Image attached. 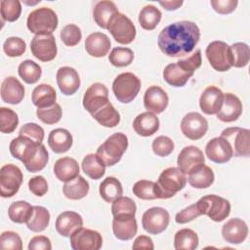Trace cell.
Segmentation results:
<instances>
[{
  "mask_svg": "<svg viewBox=\"0 0 250 250\" xmlns=\"http://www.w3.org/2000/svg\"><path fill=\"white\" fill-rule=\"evenodd\" d=\"M199 39L200 29L197 24L189 21H181L164 27L158 35L157 44L164 55L178 58L189 54Z\"/></svg>",
  "mask_w": 250,
  "mask_h": 250,
  "instance_id": "6da1fadb",
  "label": "cell"
},
{
  "mask_svg": "<svg viewBox=\"0 0 250 250\" xmlns=\"http://www.w3.org/2000/svg\"><path fill=\"white\" fill-rule=\"evenodd\" d=\"M128 147V138L122 132L110 135L97 149V155L105 166H113L120 161Z\"/></svg>",
  "mask_w": 250,
  "mask_h": 250,
  "instance_id": "7a4b0ae2",
  "label": "cell"
},
{
  "mask_svg": "<svg viewBox=\"0 0 250 250\" xmlns=\"http://www.w3.org/2000/svg\"><path fill=\"white\" fill-rule=\"evenodd\" d=\"M187 184L186 174L178 167H169L161 172L156 182L159 199L173 197Z\"/></svg>",
  "mask_w": 250,
  "mask_h": 250,
  "instance_id": "3957f363",
  "label": "cell"
},
{
  "mask_svg": "<svg viewBox=\"0 0 250 250\" xmlns=\"http://www.w3.org/2000/svg\"><path fill=\"white\" fill-rule=\"evenodd\" d=\"M58 16L54 10L48 7H41L29 13L26 21L27 28L31 33L52 34L58 27Z\"/></svg>",
  "mask_w": 250,
  "mask_h": 250,
  "instance_id": "277c9868",
  "label": "cell"
},
{
  "mask_svg": "<svg viewBox=\"0 0 250 250\" xmlns=\"http://www.w3.org/2000/svg\"><path fill=\"white\" fill-rule=\"evenodd\" d=\"M141 80L132 72H123L115 77L112 83V92L118 102L131 103L139 94Z\"/></svg>",
  "mask_w": 250,
  "mask_h": 250,
  "instance_id": "5b68a950",
  "label": "cell"
},
{
  "mask_svg": "<svg viewBox=\"0 0 250 250\" xmlns=\"http://www.w3.org/2000/svg\"><path fill=\"white\" fill-rule=\"evenodd\" d=\"M196 204L201 215H207L214 222L224 221L230 213L229 201L216 194L205 195Z\"/></svg>",
  "mask_w": 250,
  "mask_h": 250,
  "instance_id": "8992f818",
  "label": "cell"
},
{
  "mask_svg": "<svg viewBox=\"0 0 250 250\" xmlns=\"http://www.w3.org/2000/svg\"><path fill=\"white\" fill-rule=\"evenodd\" d=\"M205 54L210 65L217 71L224 72L232 67L230 47L224 41L215 40L208 44Z\"/></svg>",
  "mask_w": 250,
  "mask_h": 250,
  "instance_id": "52a82bcc",
  "label": "cell"
},
{
  "mask_svg": "<svg viewBox=\"0 0 250 250\" xmlns=\"http://www.w3.org/2000/svg\"><path fill=\"white\" fill-rule=\"evenodd\" d=\"M22 173L14 164H6L0 169V195L4 198L14 196L22 184Z\"/></svg>",
  "mask_w": 250,
  "mask_h": 250,
  "instance_id": "ba28073f",
  "label": "cell"
},
{
  "mask_svg": "<svg viewBox=\"0 0 250 250\" xmlns=\"http://www.w3.org/2000/svg\"><path fill=\"white\" fill-rule=\"evenodd\" d=\"M170 222L168 211L162 207H151L147 209L142 217V226L149 234H159L163 232Z\"/></svg>",
  "mask_w": 250,
  "mask_h": 250,
  "instance_id": "9c48e42d",
  "label": "cell"
},
{
  "mask_svg": "<svg viewBox=\"0 0 250 250\" xmlns=\"http://www.w3.org/2000/svg\"><path fill=\"white\" fill-rule=\"evenodd\" d=\"M107 30L113 39L120 44H130L136 37V26L124 14H118L109 23Z\"/></svg>",
  "mask_w": 250,
  "mask_h": 250,
  "instance_id": "30bf717a",
  "label": "cell"
},
{
  "mask_svg": "<svg viewBox=\"0 0 250 250\" xmlns=\"http://www.w3.org/2000/svg\"><path fill=\"white\" fill-rule=\"evenodd\" d=\"M69 238L73 250H99L103 245V237L99 231L83 227L76 229Z\"/></svg>",
  "mask_w": 250,
  "mask_h": 250,
  "instance_id": "8fae6325",
  "label": "cell"
},
{
  "mask_svg": "<svg viewBox=\"0 0 250 250\" xmlns=\"http://www.w3.org/2000/svg\"><path fill=\"white\" fill-rule=\"evenodd\" d=\"M222 137L226 138L236 156L248 157L250 154V131L240 127H229L223 130Z\"/></svg>",
  "mask_w": 250,
  "mask_h": 250,
  "instance_id": "7c38bea8",
  "label": "cell"
},
{
  "mask_svg": "<svg viewBox=\"0 0 250 250\" xmlns=\"http://www.w3.org/2000/svg\"><path fill=\"white\" fill-rule=\"evenodd\" d=\"M32 55L41 62L53 61L57 56V45L53 34H36L30 42Z\"/></svg>",
  "mask_w": 250,
  "mask_h": 250,
  "instance_id": "4fadbf2b",
  "label": "cell"
},
{
  "mask_svg": "<svg viewBox=\"0 0 250 250\" xmlns=\"http://www.w3.org/2000/svg\"><path fill=\"white\" fill-rule=\"evenodd\" d=\"M208 130V122L198 112L187 113L181 121V131L185 137L196 141L201 139Z\"/></svg>",
  "mask_w": 250,
  "mask_h": 250,
  "instance_id": "5bb4252c",
  "label": "cell"
},
{
  "mask_svg": "<svg viewBox=\"0 0 250 250\" xmlns=\"http://www.w3.org/2000/svg\"><path fill=\"white\" fill-rule=\"evenodd\" d=\"M107 103H109L108 90L102 83L92 84L84 93L83 106L90 114H93Z\"/></svg>",
  "mask_w": 250,
  "mask_h": 250,
  "instance_id": "9a60e30c",
  "label": "cell"
},
{
  "mask_svg": "<svg viewBox=\"0 0 250 250\" xmlns=\"http://www.w3.org/2000/svg\"><path fill=\"white\" fill-rule=\"evenodd\" d=\"M205 153L211 161L218 164L226 163L233 156V150L229 142L222 136L213 138L207 143Z\"/></svg>",
  "mask_w": 250,
  "mask_h": 250,
  "instance_id": "2e32d148",
  "label": "cell"
},
{
  "mask_svg": "<svg viewBox=\"0 0 250 250\" xmlns=\"http://www.w3.org/2000/svg\"><path fill=\"white\" fill-rule=\"evenodd\" d=\"M38 145L27 137L19 136L12 140L9 148L13 157L21 160L25 165L37 152Z\"/></svg>",
  "mask_w": 250,
  "mask_h": 250,
  "instance_id": "e0dca14e",
  "label": "cell"
},
{
  "mask_svg": "<svg viewBox=\"0 0 250 250\" xmlns=\"http://www.w3.org/2000/svg\"><path fill=\"white\" fill-rule=\"evenodd\" d=\"M204 163L205 158L202 150L194 146H185L177 158L178 168L182 170L186 175Z\"/></svg>",
  "mask_w": 250,
  "mask_h": 250,
  "instance_id": "ac0fdd59",
  "label": "cell"
},
{
  "mask_svg": "<svg viewBox=\"0 0 250 250\" xmlns=\"http://www.w3.org/2000/svg\"><path fill=\"white\" fill-rule=\"evenodd\" d=\"M248 226L239 218H232L227 221L222 228L223 238L230 244H240L248 236Z\"/></svg>",
  "mask_w": 250,
  "mask_h": 250,
  "instance_id": "d6986e66",
  "label": "cell"
},
{
  "mask_svg": "<svg viewBox=\"0 0 250 250\" xmlns=\"http://www.w3.org/2000/svg\"><path fill=\"white\" fill-rule=\"evenodd\" d=\"M169 103L167 93L159 86L152 85L148 87L144 95V105L147 111L155 114L163 112Z\"/></svg>",
  "mask_w": 250,
  "mask_h": 250,
  "instance_id": "ffe728a7",
  "label": "cell"
},
{
  "mask_svg": "<svg viewBox=\"0 0 250 250\" xmlns=\"http://www.w3.org/2000/svg\"><path fill=\"white\" fill-rule=\"evenodd\" d=\"M57 84L60 91L65 96H71L80 87V77L78 72L70 66H62L56 74Z\"/></svg>",
  "mask_w": 250,
  "mask_h": 250,
  "instance_id": "44dd1931",
  "label": "cell"
},
{
  "mask_svg": "<svg viewBox=\"0 0 250 250\" xmlns=\"http://www.w3.org/2000/svg\"><path fill=\"white\" fill-rule=\"evenodd\" d=\"M112 230L114 236L120 240L132 239L138 230L135 215H117L113 216Z\"/></svg>",
  "mask_w": 250,
  "mask_h": 250,
  "instance_id": "7402d4cb",
  "label": "cell"
},
{
  "mask_svg": "<svg viewBox=\"0 0 250 250\" xmlns=\"http://www.w3.org/2000/svg\"><path fill=\"white\" fill-rule=\"evenodd\" d=\"M242 108V103L237 96L226 93L224 94L222 106L217 112V118L226 123L233 122L241 115Z\"/></svg>",
  "mask_w": 250,
  "mask_h": 250,
  "instance_id": "603a6c76",
  "label": "cell"
},
{
  "mask_svg": "<svg viewBox=\"0 0 250 250\" xmlns=\"http://www.w3.org/2000/svg\"><path fill=\"white\" fill-rule=\"evenodd\" d=\"M224 99V93L216 86H208L199 99L200 109L205 114H217L220 110Z\"/></svg>",
  "mask_w": 250,
  "mask_h": 250,
  "instance_id": "cb8c5ba5",
  "label": "cell"
},
{
  "mask_svg": "<svg viewBox=\"0 0 250 250\" xmlns=\"http://www.w3.org/2000/svg\"><path fill=\"white\" fill-rule=\"evenodd\" d=\"M24 98V87L14 76L6 77L1 84V99L11 104H20Z\"/></svg>",
  "mask_w": 250,
  "mask_h": 250,
  "instance_id": "d4e9b609",
  "label": "cell"
},
{
  "mask_svg": "<svg viewBox=\"0 0 250 250\" xmlns=\"http://www.w3.org/2000/svg\"><path fill=\"white\" fill-rule=\"evenodd\" d=\"M83 226L82 217L74 211H64L56 220V229L63 237H69Z\"/></svg>",
  "mask_w": 250,
  "mask_h": 250,
  "instance_id": "484cf974",
  "label": "cell"
},
{
  "mask_svg": "<svg viewBox=\"0 0 250 250\" xmlns=\"http://www.w3.org/2000/svg\"><path fill=\"white\" fill-rule=\"evenodd\" d=\"M110 45L108 36L103 32H93L85 39L86 52L95 58H102L107 55Z\"/></svg>",
  "mask_w": 250,
  "mask_h": 250,
  "instance_id": "4316f807",
  "label": "cell"
},
{
  "mask_svg": "<svg viewBox=\"0 0 250 250\" xmlns=\"http://www.w3.org/2000/svg\"><path fill=\"white\" fill-rule=\"evenodd\" d=\"M119 14L118 9L114 2L109 0H103L98 2L93 9V17L96 23L104 28L107 29L111 21Z\"/></svg>",
  "mask_w": 250,
  "mask_h": 250,
  "instance_id": "83f0119b",
  "label": "cell"
},
{
  "mask_svg": "<svg viewBox=\"0 0 250 250\" xmlns=\"http://www.w3.org/2000/svg\"><path fill=\"white\" fill-rule=\"evenodd\" d=\"M135 132L143 137H149L159 129V119L155 113L146 111L137 115L133 121Z\"/></svg>",
  "mask_w": 250,
  "mask_h": 250,
  "instance_id": "f1b7e54d",
  "label": "cell"
},
{
  "mask_svg": "<svg viewBox=\"0 0 250 250\" xmlns=\"http://www.w3.org/2000/svg\"><path fill=\"white\" fill-rule=\"evenodd\" d=\"M73 143L70 132L63 128H57L50 132L48 136V145L56 153H63L69 150Z\"/></svg>",
  "mask_w": 250,
  "mask_h": 250,
  "instance_id": "f546056e",
  "label": "cell"
},
{
  "mask_svg": "<svg viewBox=\"0 0 250 250\" xmlns=\"http://www.w3.org/2000/svg\"><path fill=\"white\" fill-rule=\"evenodd\" d=\"M79 165L74 158L64 156L58 159L54 165V174L62 182H67L79 175Z\"/></svg>",
  "mask_w": 250,
  "mask_h": 250,
  "instance_id": "4dcf8cb0",
  "label": "cell"
},
{
  "mask_svg": "<svg viewBox=\"0 0 250 250\" xmlns=\"http://www.w3.org/2000/svg\"><path fill=\"white\" fill-rule=\"evenodd\" d=\"M188 175V176L187 178V181L188 182V184L192 188L199 189L209 188L214 183L215 180L213 170L205 164H202L194 168Z\"/></svg>",
  "mask_w": 250,
  "mask_h": 250,
  "instance_id": "1f68e13d",
  "label": "cell"
},
{
  "mask_svg": "<svg viewBox=\"0 0 250 250\" xmlns=\"http://www.w3.org/2000/svg\"><path fill=\"white\" fill-rule=\"evenodd\" d=\"M194 72H190L183 68L178 62L169 63L163 70V79L173 87H183L193 76Z\"/></svg>",
  "mask_w": 250,
  "mask_h": 250,
  "instance_id": "d6a6232c",
  "label": "cell"
},
{
  "mask_svg": "<svg viewBox=\"0 0 250 250\" xmlns=\"http://www.w3.org/2000/svg\"><path fill=\"white\" fill-rule=\"evenodd\" d=\"M57 94L55 89L49 84H39L36 86L31 95V101L37 108L49 107L56 104Z\"/></svg>",
  "mask_w": 250,
  "mask_h": 250,
  "instance_id": "836d02e7",
  "label": "cell"
},
{
  "mask_svg": "<svg viewBox=\"0 0 250 250\" xmlns=\"http://www.w3.org/2000/svg\"><path fill=\"white\" fill-rule=\"evenodd\" d=\"M90 189L89 183L81 176L67 181L62 187V192L64 196L71 200H79L84 198Z\"/></svg>",
  "mask_w": 250,
  "mask_h": 250,
  "instance_id": "e575fe53",
  "label": "cell"
},
{
  "mask_svg": "<svg viewBox=\"0 0 250 250\" xmlns=\"http://www.w3.org/2000/svg\"><path fill=\"white\" fill-rule=\"evenodd\" d=\"M101 197L107 203H112L115 199L122 196L123 188L121 183L114 177H106L99 188Z\"/></svg>",
  "mask_w": 250,
  "mask_h": 250,
  "instance_id": "d590c367",
  "label": "cell"
},
{
  "mask_svg": "<svg viewBox=\"0 0 250 250\" xmlns=\"http://www.w3.org/2000/svg\"><path fill=\"white\" fill-rule=\"evenodd\" d=\"M81 165L83 172L93 180L101 179L105 173V164L97 155V153L87 154L83 158Z\"/></svg>",
  "mask_w": 250,
  "mask_h": 250,
  "instance_id": "8d00e7d4",
  "label": "cell"
},
{
  "mask_svg": "<svg viewBox=\"0 0 250 250\" xmlns=\"http://www.w3.org/2000/svg\"><path fill=\"white\" fill-rule=\"evenodd\" d=\"M91 115L99 124L107 128H113L120 122V114L110 102Z\"/></svg>",
  "mask_w": 250,
  "mask_h": 250,
  "instance_id": "74e56055",
  "label": "cell"
},
{
  "mask_svg": "<svg viewBox=\"0 0 250 250\" xmlns=\"http://www.w3.org/2000/svg\"><path fill=\"white\" fill-rule=\"evenodd\" d=\"M33 212V206L27 201L19 200L11 203L8 208L9 219L17 224L26 223Z\"/></svg>",
  "mask_w": 250,
  "mask_h": 250,
  "instance_id": "f35d334b",
  "label": "cell"
},
{
  "mask_svg": "<svg viewBox=\"0 0 250 250\" xmlns=\"http://www.w3.org/2000/svg\"><path fill=\"white\" fill-rule=\"evenodd\" d=\"M50 223V213L43 206H33V212L25 223L28 229L33 232H41L47 229Z\"/></svg>",
  "mask_w": 250,
  "mask_h": 250,
  "instance_id": "ab89813d",
  "label": "cell"
},
{
  "mask_svg": "<svg viewBox=\"0 0 250 250\" xmlns=\"http://www.w3.org/2000/svg\"><path fill=\"white\" fill-rule=\"evenodd\" d=\"M199 243L197 233L190 229H182L175 233L174 248L176 250H194Z\"/></svg>",
  "mask_w": 250,
  "mask_h": 250,
  "instance_id": "60d3db41",
  "label": "cell"
},
{
  "mask_svg": "<svg viewBox=\"0 0 250 250\" xmlns=\"http://www.w3.org/2000/svg\"><path fill=\"white\" fill-rule=\"evenodd\" d=\"M162 14L158 8L153 5H146L140 11L139 22L146 30H153L161 21Z\"/></svg>",
  "mask_w": 250,
  "mask_h": 250,
  "instance_id": "b9f144b4",
  "label": "cell"
},
{
  "mask_svg": "<svg viewBox=\"0 0 250 250\" xmlns=\"http://www.w3.org/2000/svg\"><path fill=\"white\" fill-rule=\"evenodd\" d=\"M18 72L21 78L25 83L34 84L40 79L42 74V69L37 62L31 60H25L20 63L18 67Z\"/></svg>",
  "mask_w": 250,
  "mask_h": 250,
  "instance_id": "7bdbcfd3",
  "label": "cell"
},
{
  "mask_svg": "<svg viewBox=\"0 0 250 250\" xmlns=\"http://www.w3.org/2000/svg\"><path fill=\"white\" fill-rule=\"evenodd\" d=\"M133 193L141 199L152 200L159 199L156 183L148 180H141L134 184L132 188Z\"/></svg>",
  "mask_w": 250,
  "mask_h": 250,
  "instance_id": "ee69618b",
  "label": "cell"
},
{
  "mask_svg": "<svg viewBox=\"0 0 250 250\" xmlns=\"http://www.w3.org/2000/svg\"><path fill=\"white\" fill-rule=\"evenodd\" d=\"M229 47L231 52L232 66L238 68L246 66L250 60L249 46L244 42H236Z\"/></svg>",
  "mask_w": 250,
  "mask_h": 250,
  "instance_id": "f6af8a7d",
  "label": "cell"
},
{
  "mask_svg": "<svg viewBox=\"0 0 250 250\" xmlns=\"http://www.w3.org/2000/svg\"><path fill=\"white\" fill-rule=\"evenodd\" d=\"M134 60V52L127 47H115L111 50L108 61L116 67H124L129 64Z\"/></svg>",
  "mask_w": 250,
  "mask_h": 250,
  "instance_id": "bcb514c9",
  "label": "cell"
},
{
  "mask_svg": "<svg viewBox=\"0 0 250 250\" xmlns=\"http://www.w3.org/2000/svg\"><path fill=\"white\" fill-rule=\"evenodd\" d=\"M2 21H16L21 13V5L19 0H2L0 2Z\"/></svg>",
  "mask_w": 250,
  "mask_h": 250,
  "instance_id": "7dc6e473",
  "label": "cell"
},
{
  "mask_svg": "<svg viewBox=\"0 0 250 250\" xmlns=\"http://www.w3.org/2000/svg\"><path fill=\"white\" fill-rule=\"evenodd\" d=\"M19 124L18 114L11 108L0 107V131L4 134L14 132Z\"/></svg>",
  "mask_w": 250,
  "mask_h": 250,
  "instance_id": "c3c4849f",
  "label": "cell"
},
{
  "mask_svg": "<svg viewBox=\"0 0 250 250\" xmlns=\"http://www.w3.org/2000/svg\"><path fill=\"white\" fill-rule=\"evenodd\" d=\"M48 160H49V153L47 151L46 146L43 144H39L37 152L32 157V159L29 162H27L24 166L27 171L31 173H36L45 168V166L48 163Z\"/></svg>",
  "mask_w": 250,
  "mask_h": 250,
  "instance_id": "681fc988",
  "label": "cell"
},
{
  "mask_svg": "<svg viewBox=\"0 0 250 250\" xmlns=\"http://www.w3.org/2000/svg\"><path fill=\"white\" fill-rule=\"evenodd\" d=\"M36 115L39 120L43 123L52 125L58 123L62 115V109L59 104H55L49 107L45 108H37Z\"/></svg>",
  "mask_w": 250,
  "mask_h": 250,
  "instance_id": "f907efd6",
  "label": "cell"
},
{
  "mask_svg": "<svg viewBox=\"0 0 250 250\" xmlns=\"http://www.w3.org/2000/svg\"><path fill=\"white\" fill-rule=\"evenodd\" d=\"M137 206L135 201L127 196H120L112 202L111 213L112 216L117 215H135Z\"/></svg>",
  "mask_w": 250,
  "mask_h": 250,
  "instance_id": "816d5d0a",
  "label": "cell"
},
{
  "mask_svg": "<svg viewBox=\"0 0 250 250\" xmlns=\"http://www.w3.org/2000/svg\"><path fill=\"white\" fill-rule=\"evenodd\" d=\"M25 49L26 44L23 41V39L16 36L7 38L3 44L4 53L11 58L21 57L25 52Z\"/></svg>",
  "mask_w": 250,
  "mask_h": 250,
  "instance_id": "f5cc1de1",
  "label": "cell"
},
{
  "mask_svg": "<svg viewBox=\"0 0 250 250\" xmlns=\"http://www.w3.org/2000/svg\"><path fill=\"white\" fill-rule=\"evenodd\" d=\"M60 35L62 43L68 47L76 46L82 38L81 29L76 24L72 23L63 26V28L61 30Z\"/></svg>",
  "mask_w": 250,
  "mask_h": 250,
  "instance_id": "db71d44e",
  "label": "cell"
},
{
  "mask_svg": "<svg viewBox=\"0 0 250 250\" xmlns=\"http://www.w3.org/2000/svg\"><path fill=\"white\" fill-rule=\"evenodd\" d=\"M151 147L157 156L165 157L172 153L174 149V143L167 136H158L153 140Z\"/></svg>",
  "mask_w": 250,
  "mask_h": 250,
  "instance_id": "11a10c76",
  "label": "cell"
},
{
  "mask_svg": "<svg viewBox=\"0 0 250 250\" xmlns=\"http://www.w3.org/2000/svg\"><path fill=\"white\" fill-rule=\"evenodd\" d=\"M19 136H24L36 144H42L44 140V130L36 123H26L20 129Z\"/></svg>",
  "mask_w": 250,
  "mask_h": 250,
  "instance_id": "9f6ffc18",
  "label": "cell"
},
{
  "mask_svg": "<svg viewBox=\"0 0 250 250\" xmlns=\"http://www.w3.org/2000/svg\"><path fill=\"white\" fill-rule=\"evenodd\" d=\"M0 248L1 249H12L21 250L22 241L20 235L15 231H4L0 237Z\"/></svg>",
  "mask_w": 250,
  "mask_h": 250,
  "instance_id": "6f0895ef",
  "label": "cell"
},
{
  "mask_svg": "<svg viewBox=\"0 0 250 250\" xmlns=\"http://www.w3.org/2000/svg\"><path fill=\"white\" fill-rule=\"evenodd\" d=\"M199 216H201V212L199 211L197 204L194 203V204H191V205L186 207L179 213H177L176 217H175V221L178 224H187V223L191 222L192 220L196 219Z\"/></svg>",
  "mask_w": 250,
  "mask_h": 250,
  "instance_id": "680465c9",
  "label": "cell"
},
{
  "mask_svg": "<svg viewBox=\"0 0 250 250\" xmlns=\"http://www.w3.org/2000/svg\"><path fill=\"white\" fill-rule=\"evenodd\" d=\"M210 4L214 11H216L218 14L221 15H227L232 13L237 5V0H211Z\"/></svg>",
  "mask_w": 250,
  "mask_h": 250,
  "instance_id": "91938a15",
  "label": "cell"
},
{
  "mask_svg": "<svg viewBox=\"0 0 250 250\" xmlns=\"http://www.w3.org/2000/svg\"><path fill=\"white\" fill-rule=\"evenodd\" d=\"M183 68H185L188 71L190 72H194V70H196L197 68L200 67L202 60H201V51L198 49L196 50L192 55H190L189 57L184 59V60H180L179 62H177Z\"/></svg>",
  "mask_w": 250,
  "mask_h": 250,
  "instance_id": "94428289",
  "label": "cell"
},
{
  "mask_svg": "<svg viewBox=\"0 0 250 250\" xmlns=\"http://www.w3.org/2000/svg\"><path fill=\"white\" fill-rule=\"evenodd\" d=\"M29 190L36 196H43L48 191V183L43 176H35L28 181Z\"/></svg>",
  "mask_w": 250,
  "mask_h": 250,
  "instance_id": "6125c7cd",
  "label": "cell"
},
{
  "mask_svg": "<svg viewBox=\"0 0 250 250\" xmlns=\"http://www.w3.org/2000/svg\"><path fill=\"white\" fill-rule=\"evenodd\" d=\"M29 250H51V240L45 235H36L29 240Z\"/></svg>",
  "mask_w": 250,
  "mask_h": 250,
  "instance_id": "be15d7a7",
  "label": "cell"
},
{
  "mask_svg": "<svg viewBox=\"0 0 250 250\" xmlns=\"http://www.w3.org/2000/svg\"><path fill=\"white\" fill-rule=\"evenodd\" d=\"M133 249H147V250H153L154 245L152 242V239L149 236L146 235H140L138 236L132 245Z\"/></svg>",
  "mask_w": 250,
  "mask_h": 250,
  "instance_id": "e7e4bbea",
  "label": "cell"
},
{
  "mask_svg": "<svg viewBox=\"0 0 250 250\" xmlns=\"http://www.w3.org/2000/svg\"><path fill=\"white\" fill-rule=\"evenodd\" d=\"M183 1L174 0V1H160L159 5H161L167 11H175L179 9L183 5Z\"/></svg>",
  "mask_w": 250,
  "mask_h": 250,
  "instance_id": "03108f58",
  "label": "cell"
}]
</instances>
